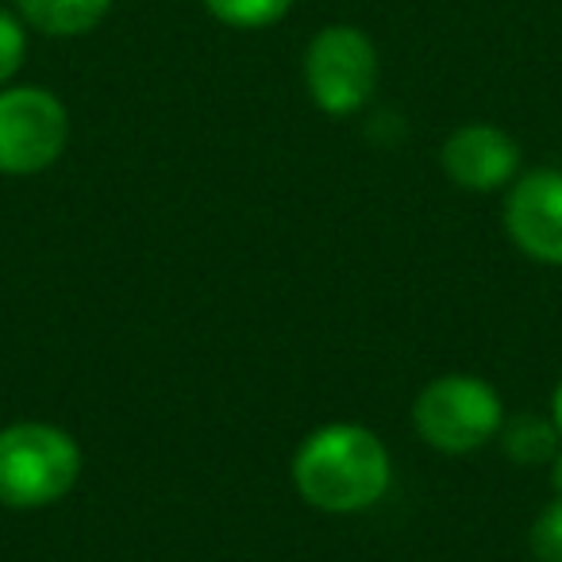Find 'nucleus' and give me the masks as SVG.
I'll return each instance as SVG.
<instances>
[{
    "mask_svg": "<svg viewBox=\"0 0 562 562\" xmlns=\"http://www.w3.org/2000/svg\"><path fill=\"white\" fill-rule=\"evenodd\" d=\"M293 490L308 508L328 516H359L382 505L393 485V454L374 428L331 420L297 443L290 462Z\"/></svg>",
    "mask_w": 562,
    "mask_h": 562,
    "instance_id": "obj_1",
    "label": "nucleus"
},
{
    "mask_svg": "<svg viewBox=\"0 0 562 562\" xmlns=\"http://www.w3.org/2000/svg\"><path fill=\"white\" fill-rule=\"evenodd\" d=\"M86 467L81 443L47 420H16L0 428V505L35 513L70 497Z\"/></svg>",
    "mask_w": 562,
    "mask_h": 562,
    "instance_id": "obj_2",
    "label": "nucleus"
},
{
    "mask_svg": "<svg viewBox=\"0 0 562 562\" xmlns=\"http://www.w3.org/2000/svg\"><path fill=\"white\" fill-rule=\"evenodd\" d=\"M505 401L482 374H439L416 393L413 428L439 454H474L497 439Z\"/></svg>",
    "mask_w": 562,
    "mask_h": 562,
    "instance_id": "obj_3",
    "label": "nucleus"
},
{
    "mask_svg": "<svg viewBox=\"0 0 562 562\" xmlns=\"http://www.w3.org/2000/svg\"><path fill=\"white\" fill-rule=\"evenodd\" d=\"M378 47L362 27L328 24L305 50V89L324 116H355L378 89Z\"/></svg>",
    "mask_w": 562,
    "mask_h": 562,
    "instance_id": "obj_4",
    "label": "nucleus"
},
{
    "mask_svg": "<svg viewBox=\"0 0 562 562\" xmlns=\"http://www.w3.org/2000/svg\"><path fill=\"white\" fill-rule=\"evenodd\" d=\"M70 147V112L63 97L43 86L0 89V173L32 178L58 162Z\"/></svg>",
    "mask_w": 562,
    "mask_h": 562,
    "instance_id": "obj_5",
    "label": "nucleus"
},
{
    "mask_svg": "<svg viewBox=\"0 0 562 562\" xmlns=\"http://www.w3.org/2000/svg\"><path fill=\"white\" fill-rule=\"evenodd\" d=\"M505 232L524 258L562 266V170L531 166L505 193Z\"/></svg>",
    "mask_w": 562,
    "mask_h": 562,
    "instance_id": "obj_6",
    "label": "nucleus"
},
{
    "mask_svg": "<svg viewBox=\"0 0 562 562\" xmlns=\"http://www.w3.org/2000/svg\"><path fill=\"white\" fill-rule=\"evenodd\" d=\"M443 173L470 193H497L520 178V143L497 124H462L439 147Z\"/></svg>",
    "mask_w": 562,
    "mask_h": 562,
    "instance_id": "obj_7",
    "label": "nucleus"
},
{
    "mask_svg": "<svg viewBox=\"0 0 562 562\" xmlns=\"http://www.w3.org/2000/svg\"><path fill=\"white\" fill-rule=\"evenodd\" d=\"M112 0H16V12L27 27L50 40H78L104 24Z\"/></svg>",
    "mask_w": 562,
    "mask_h": 562,
    "instance_id": "obj_8",
    "label": "nucleus"
},
{
    "mask_svg": "<svg viewBox=\"0 0 562 562\" xmlns=\"http://www.w3.org/2000/svg\"><path fill=\"white\" fill-rule=\"evenodd\" d=\"M497 443L505 451V459L516 462V467H551L554 451L562 447V436L551 416L520 413V416H505V424L497 431Z\"/></svg>",
    "mask_w": 562,
    "mask_h": 562,
    "instance_id": "obj_9",
    "label": "nucleus"
},
{
    "mask_svg": "<svg viewBox=\"0 0 562 562\" xmlns=\"http://www.w3.org/2000/svg\"><path fill=\"white\" fill-rule=\"evenodd\" d=\"M212 20L235 32H262L290 16L293 0H201Z\"/></svg>",
    "mask_w": 562,
    "mask_h": 562,
    "instance_id": "obj_10",
    "label": "nucleus"
},
{
    "mask_svg": "<svg viewBox=\"0 0 562 562\" xmlns=\"http://www.w3.org/2000/svg\"><path fill=\"white\" fill-rule=\"evenodd\" d=\"M528 547L539 562H562V497L554 493L539 516L531 520L528 531Z\"/></svg>",
    "mask_w": 562,
    "mask_h": 562,
    "instance_id": "obj_11",
    "label": "nucleus"
},
{
    "mask_svg": "<svg viewBox=\"0 0 562 562\" xmlns=\"http://www.w3.org/2000/svg\"><path fill=\"white\" fill-rule=\"evenodd\" d=\"M24 58H27V24L20 20V12L0 9V89L16 78Z\"/></svg>",
    "mask_w": 562,
    "mask_h": 562,
    "instance_id": "obj_12",
    "label": "nucleus"
},
{
    "mask_svg": "<svg viewBox=\"0 0 562 562\" xmlns=\"http://www.w3.org/2000/svg\"><path fill=\"white\" fill-rule=\"evenodd\" d=\"M551 420H554V428H559V436H562V382L554 385V393H551Z\"/></svg>",
    "mask_w": 562,
    "mask_h": 562,
    "instance_id": "obj_13",
    "label": "nucleus"
},
{
    "mask_svg": "<svg viewBox=\"0 0 562 562\" xmlns=\"http://www.w3.org/2000/svg\"><path fill=\"white\" fill-rule=\"evenodd\" d=\"M551 490L562 497V447L554 451V459H551Z\"/></svg>",
    "mask_w": 562,
    "mask_h": 562,
    "instance_id": "obj_14",
    "label": "nucleus"
}]
</instances>
